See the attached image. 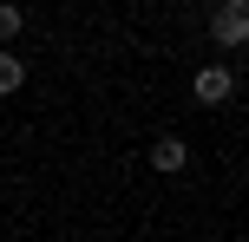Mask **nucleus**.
Instances as JSON below:
<instances>
[{
	"instance_id": "nucleus-4",
	"label": "nucleus",
	"mask_w": 249,
	"mask_h": 242,
	"mask_svg": "<svg viewBox=\"0 0 249 242\" xmlns=\"http://www.w3.org/2000/svg\"><path fill=\"white\" fill-rule=\"evenodd\" d=\"M20 79H26V65L13 52H0V92H20Z\"/></svg>"
},
{
	"instance_id": "nucleus-5",
	"label": "nucleus",
	"mask_w": 249,
	"mask_h": 242,
	"mask_svg": "<svg viewBox=\"0 0 249 242\" xmlns=\"http://www.w3.org/2000/svg\"><path fill=\"white\" fill-rule=\"evenodd\" d=\"M20 20H26L20 7H0V39H13V33H20Z\"/></svg>"
},
{
	"instance_id": "nucleus-1",
	"label": "nucleus",
	"mask_w": 249,
	"mask_h": 242,
	"mask_svg": "<svg viewBox=\"0 0 249 242\" xmlns=\"http://www.w3.org/2000/svg\"><path fill=\"white\" fill-rule=\"evenodd\" d=\"M210 26H216V39H223V46H243V39H249V7H243V0H223Z\"/></svg>"
},
{
	"instance_id": "nucleus-2",
	"label": "nucleus",
	"mask_w": 249,
	"mask_h": 242,
	"mask_svg": "<svg viewBox=\"0 0 249 242\" xmlns=\"http://www.w3.org/2000/svg\"><path fill=\"white\" fill-rule=\"evenodd\" d=\"M190 92H197V105H223L230 92H236V79H230L223 65H203V72L190 79Z\"/></svg>"
},
{
	"instance_id": "nucleus-3",
	"label": "nucleus",
	"mask_w": 249,
	"mask_h": 242,
	"mask_svg": "<svg viewBox=\"0 0 249 242\" xmlns=\"http://www.w3.org/2000/svg\"><path fill=\"white\" fill-rule=\"evenodd\" d=\"M151 164H158L164 177H171V170H184V164H190V151H184V138H158V144H151Z\"/></svg>"
}]
</instances>
